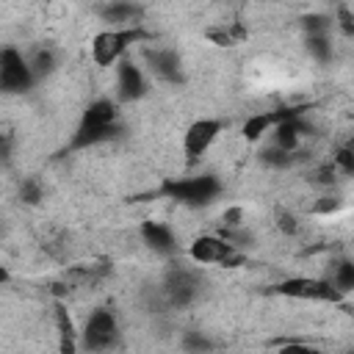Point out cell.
I'll return each instance as SVG.
<instances>
[{"label":"cell","mask_w":354,"mask_h":354,"mask_svg":"<svg viewBox=\"0 0 354 354\" xmlns=\"http://www.w3.org/2000/svg\"><path fill=\"white\" fill-rule=\"evenodd\" d=\"M116 122H119V102L116 100L100 97V100L88 102L86 111L80 113V122H77L75 133H72L69 149H86V147L108 141L119 130Z\"/></svg>","instance_id":"cell-1"},{"label":"cell","mask_w":354,"mask_h":354,"mask_svg":"<svg viewBox=\"0 0 354 354\" xmlns=\"http://www.w3.org/2000/svg\"><path fill=\"white\" fill-rule=\"evenodd\" d=\"M144 39L147 33L141 30V25L138 28H105L94 33L91 39V61L97 66H116L127 55V50Z\"/></svg>","instance_id":"cell-2"},{"label":"cell","mask_w":354,"mask_h":354,"mask_svg":"<svg viewBox=\"0 0 354 354\" xmlns=\"http://www.w3.org/2000/svg\"><path fill=\"white\" fill-rule=\"evenodd\" d=\"M188 257L199 266H227V268H232V266L243 263V254L224 235H213V232L196 235L188 243Z\"/></svg>","instance_id":"cell-3"},{"label":"cell","mask_w":354,"mask_h":354,"mask_svg":"<svg viewBox=\"0 0 354 354\" xmlns=\"http://www.w3.org/2000/svg\"><path fill=\"white\" fill-rule=\"evenodd\" d=\"M116 337H119V324H116V315L111 313V310H105V307H100V310H94L88 318H86V324H83V329H80V335H77V343L86 348V351H108L113 343H116Z\"/></svg>","instance_id":"cell-4"},{"label":"cell","mask_w":354,"mask_h":354,"mask_svg":"<svg viewBox=\"0 0 354 354\" xmlns=\"http://www.w3.org/2000/svg\"><path fill=\"white\" fill-rule=\"evenodd\" d=\"M218 180L213 174H196V177H180V180H166L163 194L185 202V205H207L218 194Z\"/></svg>","instance_id":"cell-5"},{"label":"cell","mask_w":354,"mask_h":354,"mask_svg":"<svg viewBox=\"0 0 354 354\" xmlns=\"http://www.w3.org/2000/svg\"><path fill=\"white\" fill-rule=\"evenodd\" d=\"M277 293L279 296H288V299H296V301H329V304H337L343 296L329 285V279H321V277H288L277 285Z\"/></svg>","instance_id":"cell-6"},{"label":"cell","mask_w":354,"mask_h":354,"mask_svg":"<svg viewBox=\"0 0 354 354\" xmlns=\"http://www.w3.org/2000/svg\"><path fill=\"white\" fill-rule=\"evenodd\" d=\"M33 72L28 58L17 47L0 50V91L6 94H22L33 86Z\"/></svg>","instance_id":"cell-7"},{"label":"cell","mask_w":354,"mask_h":354,"mask_svg":"<svg viewBox=\"0 0 354 354\" xmlns=\"http://www.w3.org/2000/svg\"><path fill=\"white\" fill-rule=\"evenodd\" d=\"M224 133V122L221 119H213V116H202V119H194L185 133H183V155L194 163L199 160L216 141L218 136Z\"/></svg>","instance_id":"cell-8"},{"label":"cell","mask_w":354,"mask_h":354,"mask_svg":"<svg viewBox=\"0 0 354 354\" xmlns=\"http://www.w3.org/2000/svg\"><path fill=\"white\" fill-rule=\"evenodd\" d=\"M147 91V77L141 72V66L133 61V58H122L116 64V102H130V100H138L141 94Z\"/></svg>","instance_id":"cell-9"},{"label":"cell","mask_w":354,"mask_h":354,"mask_svg":"<svg viewBox=\"0 0 354 354\" xmlns=\"http://www.w3.org/2000/svg\"><path fill=\"white\" fill-rule=\"evenodd\" d=\"M293 113H299V111H296V108H288V111H254V113H249V116L243 119L241 136H243V141L257 144V141H263V138L274 130L277 122H282V119H288V116H293Z\"/></svg>","instance_id":"cell-10"},{"label":"cell","mask_w":354,"mask_h":354,"mask_svg":"<svg viewBox=\"0 0 354 354\" xmlns=\"http://www.w3.org/2000/svg\"><path fill=\"white\" fill-rule=\"evenodd\" d=\"M141 238L149 249H155L158 254H174L177 252V238L171 232V227H166L163 221H155V218H147L141 224Z\"/></svg>","instance_id":"cell-11"},{"label":"cell","mask_w":354,"mask_h":354,"mask_svg":"<svg viewBox=\"0 0 354 354\" xmlns=\"http://www.w3.org/2000/svg\"><path fill=\"white\" fill-rule=\"evenodd\" d=\"M243 36V30L238 28V25H210L207 30H205V39L210 41V44H218V47H232V44H238V39Z\"/></svg>","instance_id":"cell-12"},{"label":"cell","mask_w":354,"mask_h":354,"mask_svg":"<svg viewBox=\"0 0 354 354\" xmlns=\"http://www.w3.org/2000/svg\"><path fill=\"white\" fill-rule=\"evenodd\" d=\"M329 285L343 296V293H348L351 288H354V266L348 263V260H343V263H337L335 268H332V277H329Z\"/></svg>","instance_id":"cell-13"},{"label":"cell","mask_w":354,"mask_h":354,"mask_svg":"<svg viewBox=\"0 0 354 354\" xmlns=\"http://www.w3.org/2000/svg\"><path fill=\"white\" fill-rule=\"evenodd\" d=\"M329 163L335 166V171H340V174H351V171H354V155H351V147H348V144L337 147Z\"/></svg>","instance_id":"cell-14"},{"label":"cell","mask_w":354,"mask_h":354,"mask_svg":"<svg viewBox=\"0 0 354 354\" xmlns=\"http://www.w3.org/2000/svg\"><path fill=\"white\" fill-rule=\"evenodd\" d=\"M241 224H243V207L232 205L221 213V230H238Z\"/></svg>","instance_id":"cell-15"},{"label":"cell","mask_w":354,"mask_h":354,"mask_svg":"<svg viewBox=\"0 0 354 354\" xmlns=\"http://www.w3.org/2000/svg\"><path fill=\"white\" fill-rule=\"evenodd\" d=\"M277 230L285 235H293L299 230V218L290 210H277Z\"/></svg>","instance_id":"cell-16"},{"label":"cell","mask_w":354,"mask_h":354,"mask_svg":"<svg viewBox=\"0 0 354 354\" xmlns=\"http://www.w3.org/2000/svg\"><path fill=\"white\" fill-rule=\"evenodd\" d=\"M28 64H30L33 77H36V75H41V72H50V69H53V53L39 50V53H36V58H33V61H28Z\"/></svg>","instance_id":"cell-17"},{"label":"cell","mask_w":354,"mask_h":354,"mask_svg":"<svg viewBox=\"0 0 354 354\" xmlns=\"http://www.w3.org/2000/svg\"><path fill=\"white\" fill-rule=\"evenodd\" d=\"M277 354H321L315 346H310V343H299V340H290V343H282L279 348H277Z\"/></svg>","instance_id":"cell-18"},{"label":"cell","mask_w":354,"mask_h":354,"mask_svg":"<svg viewBox=\"0 0 354 354\" xmlns=\"http://www.w3.org/2000/svg\"><path fill=\"white\" fill-rule=\"evenodd\" d=\"M337 19H340V28L346 30V33H354V17H351V11H348V6H340L337 8Z\"/></svg>","instance_id":"cell-19"}]
</instances>
